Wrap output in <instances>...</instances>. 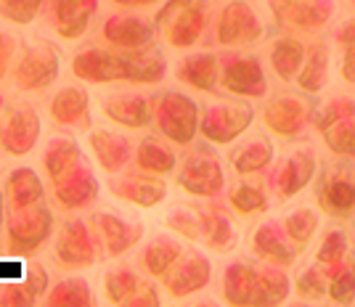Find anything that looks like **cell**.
<instances>
[{"label":"cell","mask_w":355,"mask_h":307,"mask_svg":"<svg viewBox=\"0 0 355 307\" xmlns=\"http://www.w3.org/2000/svg\"><path fill=\"white\" fill-rule=\"evenodd\" d=\"M164 59L157 51H117V48H83L74 53L72 74L83 82L109 85V82H133L154 85L164 80Z\"/></svg>","instance_id":"cell-1"},{"label":"cell","mask_w":355,"mask_h":307,"mask_svg":"<svg viewBox=\"0 0 355 307\" xmlns=\"http://www.w3.org/2000/svg\"><path fill=\"white\" fill-rule=\"evenodd\" d=\"M56 220L53 212L40 202L27 209H11L8 215V254L14 257H32L48 244L53 236Z\"/></svg>","instance_id":"cell-2"},{"label":"cell","mask_w":355,"mask_h":307,"mask_svg":"<svg viewBox=\"0 0 355 307\" xmlns=\"http://www.w3.org/2000/svg\"><path fill=\"white\" fill-rule=\"evenodd\" d=\"M151 112H154V125L164 138L180 146L193 141L199 128V109L189 96L178 90H162L151 98Z\"/></svg>","instance_id":"cell-3"},{"label":"cell","mask_w":355,"mask_h":307,"mask_svg":"<svg viewBox=\"0 0 355 307\" xmlns=\"http://www.w3.org/2000/svg\"><path fill=\"white\" fill-rule=\"evenodd\" d=\"M59 72L61 59L53 45H27L11 69V80H14L16 88L24 90V93H43L59 80Z\"/></svg>","instance_id":"cell-4"},{"label":"cell","mask_w":355,"mask_h":307,"mask_svg":"<svg viewBox=\"0 0 355 307\" xmlns=\"http://www.w3.org/2000/svg\"><path fill=\"white\" fill-rule=\"evenodd\" d=\"M56 263L67 270H83L98 263V236L83 218H67L56 236Z\"/></svg>","instance_id":"cell-5"},{"label":"cell","mask_w":355,"mask_h":307,"mask_svg":"<svg viewBox=\"0 0 355 307\" xmlns=\"http://www.w3.org/2000/svg\"><path fill=\"white\" fill-rule=\"evenodd\" d=\"M101 37L106 45L117 48V51H154V37H157V27H151L144 16L133 14H112L106 16L104 27H101Z\"/></svg>","instance_id":"cell-6"},{"label":"cell","mask_w":355,"mask_h":307,"mask_svg":"<svg viewBox=\"0 0 355 307\" xmlns=\"http://www.w3.org/2000/svg\"><path fill=\"white\" fill-rule=\"evenodd\" d=\"M40 132H43V122H40L37 109L16 106L0 125V148L8 157H27L32 148L37 146Z\"/></svg>","instance_id":"cell-7"},{"label":"cell","mask_w":355,"mask_h":307,"mask_svg":"<svg viewBox=\"0 0 355 307\" xmlns=\"http://www.w3.org/2000/svg\"><path fill=\"white\" fill-rule=\"evenodd\" d=\"M178 186L189 191L191 196H215L223 188V170L220 161L215 159V154L209 148H196L191 151L183 167L178 173Z\"/></svg>","instance_id":"cell-8"},{"label":"cell","mask_w":355,"mask_h":307,"mask_svg":"<svg viewBox=\"0 0 355 307\" xmlns=\"http://www.w3.org/2000/svg\"><path fill=\"white\" fill-rule=\"evenodd\" d=\"M98 177L93 175V167L88 161H80L69 175H64L59 183H53V204L59 209L74 212V209H85L98 199Z\"/></svg>","instance_id":"cell-9"},{"label":"cell","mask_w":355,"mask_h":307,"mask_svg":"<svg viewBox=\"0 0 355 307\" xmlns=\"http://www.w3.org/2000/svg\"><path fill=\"white\" fill-rule=\"evenodd\" d=\"M109 191L114 199L125 202V204L141 207V209L162 204L167 196V186L159 180V175H119L117 173L109 177Z\"/></svg>","instance_id":"cell-10"},{"label":"cell","mask_w":355,"mask_h":307,"mask_svg":"<svg viewBox=\"0 0 355 307\" xmlns=\"http://www.w3.org/2000/svg\"><path fill=\"white\" fill-rule=\"evenodd\" d=\"M96 14H98V0H51L48 6L53 30L64 40L83 37Z\"/></svg>","instance_id":"cell-11"},{"label":"cell","mask_w":355,"mask_h":307,"mask_svg":"<svg viewBox=\"0 0 355 307\" xmlns=\"http://www.w3.org/2000/svg\"><path fill=\"white\" fill-rule=\"evenodd\" d=\"M93 231L98 236V241L104 244V252L109 257H122L125 252H130L144 238L141 222H128L112 212L93 215Z\"/></svg>","instance_id":"cell-12"},{"label":"cell","mask_w":355,"mask_h":307,"mask_svg":"<svg viewBox=\"0 0 355 307\" xmlns=\"http://www.w3.org/2000/svg\"><path fill=\"white\" fill-rule=\"evenodd\" d=\"M252 122L250 106H209L202 117V135L212 143H231Z\"/></svg>","instance_id":"cell-13"},{"label":"cell","mask_w":355,"mask_h":307,"mask_svg":"<svg viewBox=\"0 0 355 307\" xmlns=\"http://www.w3.org/2000/svg\"><path fill=\"white\" fill-rule=\"evenodd\" d=\"M104 117L128 130H141L154 122L151 98L141 93H117L104 98Z\"/></svg>","instance_id":"cell-14"},{"label":"cell","mask_w":355,"mask_h":307,"mask_svg":"<svg viewBox=\"0 0 355 307\" xmlns=\"http://www.w3.org/2000/svg\"><path fill=\"white\" fill-rule=\"evenodd\" d=\"M51 119L69 130H90V96L88 90L67 85L51 98Z\"/></svg>","instance_id":"cell-15"},{"label":"cell","mask_w":355,"mask_h":307,"mask_svg":"<svg viewBox=\"0 0 355 307\" xmlns=\"http://www.w3.org/2000/svg\"><path fill=\"white\" fill-rule=\"evenodd\" d=\"M209 281V260L202 254H186L180 257L173 270L164 276V289L173 297H189V294L205 289Z\"/></svg>","instance_id":"cell-16"},{"label":"cell","mask_w":355,"mask_h":307,"mask_svg":"<svg viewBox=\"0 0 355 307\" xmlns=\"http://www.w3.org/2000/svg\"><path fill=\"white\" fill-rule=\"evenodd\" d=\"M88 143L93 157L98 161V167L104 170L106 175H117L128 167V161L133 159V143L109 130H93L88 135Z\"/></svg>","instance_id":"cell-17"},{"label":"cell","mask_w":355,"mask_h":307,"mask_svg":"<svg viewBox=\"0 0 355 307\" xmlns=\"http://www.w3.org/2000/svg\"><path fill=\"white\" fill-rule=\"evenodd\" d=\"M207 0H191L180 14L164 27V37L173 48H191L207 24Z\"/></svg>","instance_id":"cell-18"},{"label":"cell","mask_w":355,"mask_h":307,"mask_svg":"<svg viewBox=\"0 0 355 307\" xmlns=\"http://www.w3.org/2000/svg\"><path fill=\"white\" fill-rule=\"evenodd\" d=\"M257 35H260V24L247 8V3H231L223 8L220 21H218V40L223 45L250 43Z\"/></svg>","instance_id":"cell-19"},{"label":"cell","mask_w":355,"mask_h":307,"mask_svg":"<svg viewBox=\"0 0 355 307\" xmlns=\"http://www.w3.org/2000/svg\"><path fill=\"white\" fill-rule=\"evenodd\" d=\"M223 85L239 96H263V74L254 59L244 56H225L223 59Z\"/></svg>","instance_id":"cell-20"},{"label":"cell","mask_w":355,"mask_h":307,"mask_svg":"<svg viewBox=\"0 0 355 307\" xmlns=\"http://www.w3.org/2000/svg\"><path fill=\"white\" fill-rule=\"evenodd\" d=\"M45 196L43 180L32 167H16L8 173L6 180V199L8 209H27V207L40 204Z\"/></svg>","instance_id":"cell-21"},{"label":"cell","mask_w":355,"mask_h":307,"mask_svg":"<svg viewBox=\"0 0 355 307\" xmlns=\"http://www.w3.org/2000/svg\"><path fill=\"white\" fill-rule=\"evenodd\" d=\"M83 159V148L72 138H51L43 154V167L51 183H59L64 175H69Z\"/></svg>","instance_id":"cell-22"},{"label":"cell","mask_w":355,"mask_h":307,"mask_svg":"<svg viewBox=\"0 0 355 307\" xmlns=\"http://www.w3.org/2000/svg\"><path fill=\"white\" fill-rule=\"evenodd\" d=\"M223 294L231 305H260L266 299V294L260 289L257 278L250 267L244 265H231L225 270V283H223Z\"/></svg>","instance_id":"cell-23"},{"label":"cell","mask_w":355,"mask_h":307,"mask_svg":"<svg viewBox=\"0 0 355 307\" xmlns=\"http://www.w3.org/2000/svg\"><path fill=\"white\" fill-rule=\"evenodd\" d=\"M183 257V249L178 241L167 238V236H157L144 252H141V267L144 273H148L151 278H164L173 265Z\"/></svg>","instance_id":"cell-24"},{"label":"cell","mask_w":355,"mask_h":307,"mask_svg":"<svg viewBox=\"0 0 355 307\" xmlns=\"http://www.w3.org/2000/svg\"><path fill=\"white\" fill-rule=\"evenodd\" d=\"M133 159H135V167L141 173H148V175H170L175 170V161H178L173 148L164 146L162 141H157L151 135L138 143Z\"/></svg>","instance_id":"cell-25"},{"label":"cell","mask_w":355,"mask_h":307,"mask_svg":"<svg viewBox=\"0 0 355 307\" xmlns=\"http://www.w3.org/2000/svg\"><path fill=\"white\" fill-rule=\"evenodd\" d=\"M175 77L180 82L191 85V88L207 90L215 93V82H218V61L209 53H199V56H189L178 64Z\"/></svg>","instance_id":"cell-26"},{"label":"cell","mask_w":355,"mask_h":307,"mask_svg":"<svg viewBox=\"0 0 355 307\" xmlns=\"http://www.w3.org/2000/svg\"><path fill=\"white\" fill-rule=\"evenodd\" d=\"M48 307H93L96 294L88 286L85 278H64L51 292L45 294Z\"/></svg>","instance_id":"cell-27"},{"label":"cell","mask_w":355,"mask_h":307,"mask_svg":"<svg viewBox=\"0 0 355 307\" xmlns=\"http://www.w3.org/2000/svg\"><path fill=\"white\" fill-rule=\"evenodd\" d=\"M146 283L144 278L138 276L130 267H117V270H109L104 278V294L112 305H128V299L135 297Z\"/></svg>","instance_id":"cell-28"},{"label":"cell","mask_w":355,"mask_h":307,"mask_svg":"<svg viewBox=\"0 0 355 307\" xmlns=\"http://www.w3.org/2000/svg\"><path fill=\"white\" fill-rule=\"evenodd\" d=\"M199 225H202V238L209 249H218V252H225V249L234 247V228L231 222L218 215V212H199Z\"/></svg>","instance_id":"cell-29"},{"label":"cell","mask_w":355,"mask_h":307,"mask_svg":"<svg viewBox=\"0 0 355 307\" xmlns=\"http://www.w3.org/2000/svg\"><path fill=\"white\" fill-rule=\"evenodd\" d=\"M268 159H270V146L263 143V141H254V143L239 148L236 154H234V167L241 175H252V173L263 170Z\"/></svg>","instance_id":"cell-30"},{"label":"cell","mask_w":355,"mask_h":307,"mask_svg":"<svg viewBox=\"0 0 355 307\" xmlns=\"http://www.w3.org/2000/svg\"><path fill=\"white\" fill-rule=\"evenodd\" d=\"M45 0H0V16L11 24H30L43 11Z\"/></svg>","instance_id":"cell-31"},{"label":"cell","mask_w":355,"mask_h":307,"mask_svg":"<svg viewBox=\"0 0 355 307\" xmlns=\"http://www.w3.org/2000/svg\"><path fill=\"white\" fill-rule=\"evenodd\" d=\"M167 228H173L175 234H180L183 238H191V241H196V238L202 236L199 218H193V215H189V212H180V209H175V212L167 215Z\"/></svg>","instance_id":"cell-32"},{"label":"cell","mask_w":355,"mask_h":307,"mask_svg":"<svg viewBox=\"0 0 355 307\" xmlns=\"http://www.w3.org/2000/svg\"><path fill=\"white\" fill-rule=\"evenodd\" d=\"M21 283H24L35 297H45V294H48V286H51V276H48V270H45L40 263H27L24 265Z\"/></svg>","instance_id":"cell-33"},{"label":"cell","mask_w":355,"mask_h":307,"mask_svg":"<svg viewBox=\"0 0 355 307\" xmlns=\"http://www.w3.org/2000/svg\"><path fill=\"white\" fill-rule=\"evenodd\" d=\"M35 299H37V297H35L24 283L0 286V307H32Z\"/></svg>","instance_id":"cell-34"},{"label":"cell","mask_w":355,"mask_h":307,"mask_svg":"<svg viewBox=\"0 0 355 307\" xmlns=\"http://www.w3.org/2000/svg\"><path fill=\"white\" fill-rule=\"evenodd\" d=\"M231 204L236 207L241 215H250V212H257V209H263L266 207V199L260 196V191L257 188H250V186H241L231 193Z\"/></svg>","instance_id":"cell-35"},{"label":"cell","mask_w":355,"mask_h":307,"mask_svg":"<svg viewBox=\"0 0 355 307\" xmlns=\"http://www.w3.org/2000/svg\"><path fill=\"white\" fill-rule=\"evenodd\" d=\"M16 37H11L8 32H0V80L8 74L11 64H14L16 56Z\"/></svg>","instance_id":"cell-36"},{"label":"cell","mask_w":355,"mask_h":307,"mask_svg":"<svg viewBox=\"0 0 355 307\" xmlns=\"http://www.w3.org/2000/svg\"><path fill=\"white\" fill-rule=\"evenodd\" d=\"M189 3H191V0H167L162 8L157 11V19H154V24H157V32H164V27H167V24H170V21H173V19H175L180 11H183V8H186Z\"/></svg>","instance_id":"cell-37"},{"label":"cell","mask_w":355,"mask_h":307,"mask_svg":"<svg viewBox=\"0 0 355 307\" xmlns=\"http://www.w3.org/2000/svg\"><path fill=\"white\" fill-rule=\"evenodd\" d=\"M157 305H159V292H157V286H151V283H146L135 297L128 299V307H157Z\"/></svg>","instance_id":"cell-38"},{"label":"cell","mask_w":355,"mask_h":307,"mask_svg":"<svg viewBox=\"0 0 355 307\" xmlns=\"http://www.w3.org/2000/svg\"><path fill=\"white\" fill-rule=\"evenodd\" d=\"M112 3L122 8H146V6H157L159 0H112Z\"/></svg>","instance_id":"cell-39"},{"label":"cell","mask_w":355,"mask_h":307,"mask_svg":"<svg viewBox=\"0 0 355 307\" xmlns=\"http://www.w3.org/2000/svg\"><path fill=\"white\" fill-rule=\"evenodd\" d=\"M6 191H0V234H3V225H6Z\"/></svg>","instance_id":"cell-40"},{"label":"cell","mask_w":355,"mask_h":307,"mask_svg":"<svg viewBox=\"0 0 355 307\" xmlns=\"http://www.w3.org/2000/svg\"><path fill=\"white\" fill-rule=\"evenodd\" d=\"M3 109H6V96L0 93V114H3Z\"/></svg>","instance_id":"cell-41"}]
</instances>
